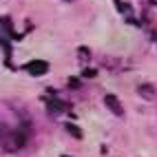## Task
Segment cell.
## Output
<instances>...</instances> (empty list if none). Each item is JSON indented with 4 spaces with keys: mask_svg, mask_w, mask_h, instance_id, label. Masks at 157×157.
Returning a JSON list of instances; mask_svg holds the SVG:
<instances>
[{
    "mask_svg": "<svg viewBox=\"0 0 157 157\" xmlns=\"http://www.w3.org/2000/svg\"><path fill=\"white\" fill-rule=\"evenodd\" d=\"M137 93H140V95L144 98V100H155L157 98V93H155V86H151V84H142L140 89H137Z\"/></svg>",
    "mask_w": 157,
    "mask_h": 157,
    "instance_id": "277c9868",
    "label": "cell"
},
{
    "mask_svg": "<svg viewBox=\"0 0 157 157\" xmlns=\"http://www.w3.org/2000/svg\"><path fill=\"white\" fill-rule=\"evenodd\" d=\"M84 75H86V78H93V75H95V71H93V69H86Z\"/></svg>",
    "mask_w": 157,
    "mask_h": 157,
    "instance_id": "52a82bcc",
    "label": "cell"
},
{
    "mask_svg": "<svg viewBox=\"0 0 157 157\" xmlns=\"http://www.w3.org/2000/svg\"><path fill=\"white\" fill-rule=\"evenodd\" d=\"M13 137H16V146H25V144L29 142V131H27L25 126H20V128L16 131Z\"/></svg>",
    "mask_w": 157,
    "mask_h": 157,
    "instance_id": "5b68a950",
    "label": "cell"
},
{
    "mask_svg": "<svg viewBox=\"0 0 157 157\" xmlns=\"http://www.w3.org/2000/svg\"><path fill=\"white\" fill-rule=\"evenodd\" d=\"M27 71L31 75H42V73L49 71V64L44 60H31V62H27Z\"/></svg>",
    "mask_w": 157,
    "mask_h": 157,
    "instance_id": "6da1fadb",
    "label": "cell"
},
{
    "mask_svg": "<svg viewBox=\"0 0 157 157\" xmlns=\"http://www.w3.org/2000/svg\"><path fill=\"white\" fill-rule=\"evenodd\" d=\"M67 131L73 135V137H82V131H80L78 126H73V124H67Z\"/></svg>",
    "mask_w": 157,
    "mask_h": 157,
    "instance_id": "8992f818",
    "label": "cell"
},
{
    "mask_svg": "<svg viewBox=\"0 0 157 157\" xmlns=\"http://www.w3.org/2000/svg\"><path fill=\"white\" fill-rule=\"evenodd\" d=\"M47 109H49V113L58 115L62 111H67V104L62 102V100H58V98H47Z\"/></svg>",
    "mask_w": 157,
    "mask_h": 157,
    "instance_id": "3957f363",
    "label": "cell"
},
{
    "mask_svg": "<svg viewBox=\"0 0 157 157\" xmlns=\"http://www.w3.org/2000/svg\"><path fill=\"white\" fill-rule=\"evenodd\" d=\"M62 157H69V155H62Z\"/></svg>",
    "mask_w": 157,
    "mask_h": 157,
    "instance_id": "9c48e42d",
    "label": "cell"
},
{
    "mask_svg": "<svg viewBox=\"0 0 157 157\" xmlns=\"http://www.w3.org/2000/svg\"><path fill=\"white\" fill-rule=\"evenodd\" d=\"M104 104H106L109 111H113V115H117V117L124 115V106L120 104V100L115 98V95H106V98H104Z\"/></svg>",
    "mask_w": 157,
    "mask_h": 157,
    "instance_id": "7a4b0ae2",
    "label": "cell"
},
{
    "mask_svg": "<svg viewBox=\"0 0 157 157\" xmlns=\"http://www.w3.org/2000/svg\"><path fill=\"white\" fill-rule=\"evenodd\" d=\"M67 2H73V0H67Z\"/></svg>",
    "mask_w": 157,
    "mask_h": 157,
    "instance_id": "ba28073f",
    "label": "cell"
},
{
    "mask_svg": "<svg viewBox=\"0 0 157 157\" xmlns=\"http://www.w3.org/2000/svg\"><path fill=\"white\" fill-rule=\"evenodd\" d=\"M155 42H157V36H155Z\"/></svg>",
    "mask_w": 157,
    "mask_h": 157,
    "instance_id": "30bf717a",
    "label": "cell"
}]
</instances>
